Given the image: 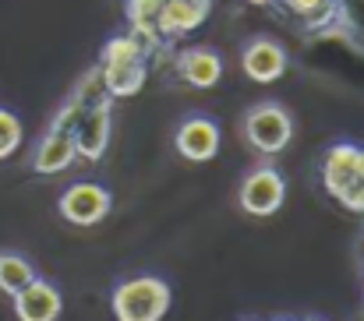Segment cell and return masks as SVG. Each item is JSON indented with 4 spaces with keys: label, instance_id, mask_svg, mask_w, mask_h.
Instances as JSON below:
<instances>
[{
    "label": "cell",
    "instance_id": "obj_7",
    "mask_svg": "<svg viewBox=\"0 0 364 321\" xmlns=\"http://www.w3.org/2000/svg\"><path fill=\"white\" fill-rule=\"evenodd\" d=\"M173 145H177V152H181L188 163H209V159H216V152H220V127H216L209 116H188V120L177 127Z\"/></svg>",
    "mask_w": 364,
    "mask_h": 321
},
{
    "label": "cell",
    "instance_id": "obj_12",
    "mask_svg": "<svg viewBox=\"0 0 364 321\" xmlns=\"http://www.w3.org/2000/svg\"><path fill=\"white\" fill-rule=\"evenodd\" d=\"M213 11V0H163V36L195 32Z\"/></svg>",
    "mask_w": 364,
    "mask_h": 321
},
{
    "label": "cell",
    "instance_id": "obj_9",
    "mask_svg": "<svg viewBox=\"0 0 364 321\" xmlns=\"http://www.w3.org/2000/svg\"><path fill=\"white\" fill-rule=\"evenodd\" d=\"M78 159L75 152V134H64V131H46L32 152V170L39 177H53V173H64L71 163Z\"/></svg>",
    "mask_w": 364,
    "mask_h": 321
},
{
    "label": "cell",
    "instance_id": "obj_6",
    "mask_svg": "<svg viewBox=\"0 0 364 321\" xmlns=\"http://www.w3.org/2000/svg\"><path fill=\"white\" fill-rule=\"evenodd\" d=\"M11 300H14V315H18V321H57L60 311H64L60 290H57L53 283L39 279V276H36L25 290H18Z\"/></svg>",
    "mask_w": 364,
    "mask_h": 321
},
{
    "label": "cell",
    "instance_id": "obj_17",
    "mask_svg": "<svg viewBox=\"0 0 364 321\" xmlns=\"http://www.w3.org/2000/svg\"><path fill=\"white\" fill-rule=\"evenodd\" d=\"M145 46H141V39L131 32V36H114L107 46H103V64H110V60H145Z\"/></svg>",
    "mask_w": 364,
    "mask_h": 321
},
{
    "label": "cell",
    "instance_id": "obj_1",
    "mask_svg": "<svg viewBox=\"0 0 364 321\" xmlns=\"http://www.w3.org/2000/svg\"><path fill=\"white\" fill-rule=\"evenodd\" d=\"M322 184L343 209L364 212V148L333 145L322 163Z\"/></svg>",
    "mask_w": 364,
    "mask_h": 321
},
{
    "label": "cell",
    "instance_id": "obj_18",
    "mask_svg": "<svg viewBox=\"0 0 364 321\" xmlns=\"http://www.w3.org/2000/svg\"><path fill=\"white\" fill-rule=\"evenodd\" d=\"M21 145V120L0 107V159H11Z\"/></svg>",
    "mask_w": 364,
    "mask_h": 321
},
{
    "label": "cell",
    "instance_id": "obj_16",
    "mask_svg": "<svg viewBox=\"0 0 364 321\" xmlns=\"http://www.w3.org/2000/svg\"><path fill=\"white\" fill-rule=\"evenodd\" d=\"M75 103H82L85 109H96V107H110V92H107V82H103V71L100 67H92L82 82H78V89H75V96H71Z\"/></svg>",
    "mask_w": 364,
    "mask_h": 321
},
{
    "label": "cell",
    "instance_id": "obj_8",
    "mask_svg": "<svg viewBox=\"0 0 364 321\" xmlns=\"http://www.w3.org/2000/svg\"><path fill=\"white\" fill-rule=\"evenodd\" d=\"M241 64H244V75H247L251 82L269 85V82L283 78V71H287V53H283V46L272 43V39H251V43L244 46Z\"/></svg>",
    "mask_w": 364,
    "mask_h": 321
},
{
    "label": "cell",
    "instance_id": "obj_5",
    "mask_svg": "<svg viewBox=\"0 0 364 321\" xmlns=\"http://www.w3.org/2000/svg\"><path fill=\"white\" fill-rule=\"evenodd\" d=\"M110 205H114L110 191L100 187V184H89V180L71 184V187L60 195V202H57L60 215H64L68 222H75V226H96V222H103V219L110 215Z\"/></svg>",
    "mask_w": 364,
    "mask_h": 321
},
{
    "label": "cell",
    "instance_id": "obj_21",
    "mask_svg": "<svg viewBox=\"0 0 364 321\" xmlns=\"http://www.w3.org/2000/svg\"><path fill=\"white\" fill-rule=\"evenodd\" d=\"M326 0H287V7L294 11V14H301V18H308L311 11H318Z\"/></svg>",
    "mask_w": 364,
    "mask_h": 321
},
{
    "label": "cell",
    "instance_id": "obj_10",
    "mask_svg": "<svg viewBox=\"0 0 364 321\" xmlns=\"http://www.w3.org/2000/svg\"><path fill=\"white\" fill-rule=\"evenodd\" d=\"M110 145V107H96V109H85L78 127H75V152L89 163L103 159Z\"/></svg>",
    "mask_w": 364,
    "mask_h": 321
},
{
    "label": "cell",
    "instance_id": "obj_15",
    "mask_svg": "<svg viewBox=\"0 0 364 321\" xmlns=\"http://www.w3.org/2000/svg\"><path fill=\"white\" fill-rule=\"evenodd\" d=\"M36 279V268L28 258L14 254V251H0V293L14 297L18 290H25Z\"/></svg>",
    "mask_w": 364,
    "mask_h": 321
},
{
    "label": "cell",
    "instance_id": "obj_13",
    "mask_svg": "<svg viewBox=\"0 0 364 321\" xmlns=\"http://www.w3.org/2000/svg\"><path fill=\"white\" fill-rule=\"evenodd\" d=\"M100 71H103L107 92L114 99L134 96L145 85V60H110V64H100Z\"/></svg>",
    "mask_w": 364,
    "mask_h": 321
},
{
    "label": "cell",
    "instance_id": "obj_19",
    "mask_svg": "<svg viewBox=\"0 0 364 321\" xmlns=\"http://www.w3.org/2000/svg\"><path fill=\"white\" fill-rule=\"evenodd\" d=\"M336 18L354 39L364 43V0H336Z\"/></svg>",
    "mask_w": 364,
    "mask_h": 321
},
{
    "label": "cell",
    "instance_id": "obj_3",
    "mask_svg": "<svg viewBox=\"0 0 364 321\" xmlns=\"http://www.w3.org/2000/svg\"><path fill=\"white\" fill-rule=\"evenodd\" d=\"M244 134H247L251 148H258L262 156H276V152H283L290 145L294 120L279 103H258L244 116Z\"/></svg>",
    "mask_w": 364,
    "mask_h": 321
},
{
    "label": "cell",
    "instance_id": "obj_2",
    "mask_svg": "<svg viewBox=\"0 0 364 321\" xmlns=\"http://www.w3.org/2000/svg\"><path fill=\"white\" fill-rule=\"evenodd\" d=\"M110 308L117 321H163V315L170 311V286L156 276L127 279L114 290Z\"/></svg>",
    "mask_w": 364,
    "mask_h": 321
},
{
    "label": "cell",
    "instance_id": "obj_11",
    "mask_svg": "<svg viewBox=\"0 0 364 321\" xmlns=\"http://www.w3.org/2000/svg\"><path fill=\"white\" fill-rule=\"evenodd\" d=\"M177 75H181L188 85H195V89H213V85L223 78V60H220L213 50L195 46V50H188V53L177 57Z\"/></svg>",
    "mask_w": 364,
    "mask_h": 321
},
{
    "label": "cell",
    "instance_id": "obj_4",
    "mask_svg": "<svg viewBox=\"0 0 364 321\" xmlns=\"http://www.w3.org/2000/svg\"><path fill=\"white\" fill-rule=\"evenodd\" d=\"M283 198H287V184H283L279 170H272V166H258V170H251V173L244 177L241 209L247 215L265 219V215L279 212V209H283Z\"/></svg>",
    "mask_w": 364,
    "mask_h": 321
},
{
    "label": "cell",
    "instance_id": "obj_14",
    "mask_svg": "<svg viewBox=\"0 0 364 321\" xmlns=\"http://www.w3.org/2000/svg\"><path fill=\"white\" fill-rule=\"evenodd\" d=\"M127 21L141 46L152 50V43L163 36V0H127Z\"/></svg>",
    "mask_w": 364,
    "mask_h": 321
},
{
    "label": "cell",
    "instance_id": "obj_20",
    "mask_svg": "<svg viewBox=\"0 0 364 321\" xmlns=\"http://www.w3.org/2000/svg\"><path fill=\"white\" fill-rule=\"evenodd\" d=\"M82 113H85V107L82 103H75V99H68L64 107L57 109V116H53V131H64V134H75V127H78V120H82Z\"/></svg>",
    "mask_w": 364,
    "mask_h": 321
}]
</instances>
